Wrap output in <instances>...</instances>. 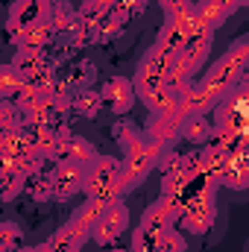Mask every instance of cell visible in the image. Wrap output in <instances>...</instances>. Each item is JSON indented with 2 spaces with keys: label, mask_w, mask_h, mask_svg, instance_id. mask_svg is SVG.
<instances>
[{
  "label": "cell",
  "mask_w": 249,
  "mask_h": 252,
  "mask_svg": "<svg viewBox=\"0 0 249 252\" xmlns=\"http://www.w3.org/2000/svg\"><path fill=\"white\" fill-rule=\"evenodd\" d=\"M82 193L100 202L124 199V176H121V161L112 156H97L91 164L82 167Z\"/></svg>",
  "instance_id": "1"
},
{
  "label": "cell",
  "mask_w": 249,
  "mask_h": 252,
  "mask_svg": "<svg viewBox=\"0 0 249 252\" xmlns=\"http://www.w3.org/2000/svg\"><path fill=\"white\" fill-rule=\"evenodd\" d=\"M247 59H249V41L247 38H238L229 50H226V56L220 59V62L214 64L202 79H196L205 91H211L217 100H223V94L244 76V70H247Z\"/></svg>",
  "instance_id": "2"
},
{
  "label": "cell",
  "mask_w": 249,
  "mask_h": 252,
  "mask_svg": "<svg viewBox=\"0 0 249 252\" xmlns=\"http://www.w3.org/2000/svg\"><path fill=\"white\" fill-rule=\"evenodd\" d=\"M161 150L150 141H135L129 150H124V161H121V176H124V188L132 190L138 188L153 170H156V161H158Z\"/></svg>",
  "instance_id": "3"
},
{
  "label": "cell",
  "mask_w": 249,
  "mask_h": 252,
  "mask_svg": "<svg viewBox=\"0 0 249 252\" xmlns=\"http://www.w3.org/2000/svg\"><path fill=\"white\" fill-rule=\"evenodd\" d=\"M126 229H129V208L124 199H112V202H106V208L88 238H94L97 247H115Z\"/></svg>",
  "instance_id": "4"
},
{
  "label": "cell",
  "mask_w": 249,
  "mask_h": 252,
  "mask_svg": "<svg viewBox=\"0 0 249 252\" xmlns=\"http://www.w3.org/2000/svg\"><path fill=\"white\" fill-rule=\"evenodd\" d=\"M179 124H182V115L176 106L170 112H150L147 124L141 129V138L156 144L158 150H173L179 144Z\"/></svg>",
  "instance_id": "5"
},
{
  "label": "cell",
  "mask_w": 249,
  "mask_h": 252,
  "mask_svg": "<svg viewBox=\"0 0 249 252\" xmlns=\"http://www.w3.org/2000/svg\"><path fill=\"white\" fill-rule=\"evenodd\" d=\"M97 156H100V153H97V147H94L91 141H85L82 135H73L70 129H64L62 135H59V147H56V158H53V161H70V164L85 167V164H91Z\"/></svg>",
  "instance_id": "6"
},
{
  "label": "cell",
  "mask_w": 249,
  "mask_h": 252,
  "mask_svg": "<svg viewBox=\"0 0 249 252\" xmlns=\"http://www.w3.org/2000/svg\"><path fill=\"white\" fill-rule=\"evenodd\" d=\"M97 94H100V100H103V109H109V112H115V115H126V112L135 106V88H132V79H126V76H112V79H106Z\"/></svg>",
  "instance_id": "7"
},
{
  "label": "cell",
  "mask_w": 249,
  "mask_h": 252,
  "mask_svg": "<svg viewBox=\"0 0 249 252\" xmlns=\"http://www.w3.org/2000/svg\"><path fill=\"white\" fill-rule=\"evenodd\" d=\"M47 9H50V3H44V0H18V3H12V9H9L6 30H9L12 38H15V35L24 32L27 27L44 21V18H47Z\"/></svg>",
  "instance_id": "8"
},
{
  "label": "cell",
  "mask_w": 249,
  "mask_h": 252,
  "mask_svg": "<svg viewBox=\"0 0 249 252\" xmlns=\"http://www.w3.org/2000/svg\"><path fill=\"white\" fill-rule=\"evenodd\" d=\"M50 190L53 199H67L82 190V167L70 161H56L50 170Z\"/></svg>",
  "instance_id": "9"
},
{
  "label": "cell",
  "mask_w": 249,
  "mask_h": 252,
  "mask_svg": "<svg viewBox=\"0 0 249 252\" xmlns=\"http://www.w3.org/2000/svg\"><path fill=\"white\" fill-rule=\"evenodd\" d=\"M211 44H214V32H208V30H193V32L185 38V44H182V50H179L176 56L196 73V70L202 67V62L208 59Z\"/></svg>",
  "instance_id": "10"
},
{
  "label": "cell",
  "mask_w": 249,
  "mask_h": 252,
  "mask_svg": "<svg viewBox=\"0 0 249 252\" xmlns=\"http://www.w3.org/2000/svg\"><path fill=\"white\" fill-rule=\"evenodd\" d=\"M53 38H56V32H53V27H50L47 18H44V21L27 27L24 32H18L12 41L18 44V50H27V53H44V50L50 47Z\"/></svg>",
  "instance_id": "11"
},
{
  "label": "cell",
  "mask_w": 249,
  "mask_h": 252,
  "mask_svg": "<svg viewBox=\"0 0 249 252\" xmlns=\"http://www.w3.org/2000/svg\"><path fill=\"white\" fill-rule=\"evenodd\" d=\"M85 232L82 229H76L73 223H64L62 229H56L41 247H38V252H79L82 250V244H85Z\"/></svg>",
  "instance_id": "12"
},
{
  "label": "cell",
  "mask_w": 249,
  "mask_h": 252,
  "mask_svg": "<svg viewBox=\"0 0 249 252\" xmlns=\"http://www.w3.org/2000/svg\"><path fill=\"white\" fill-rule=\"evenodd\" d=\"M24 129V135L30 138V144H32V150L44 158V161H53L56 158V147H59V129H50V126H21Z\"/></svg>",
  "instance_id": "13"
},
{
  "label": "cell",
  "mask_w": 249,
  "mask_h": 252,
  "mask_svg": "<svg viewBox=\"0 0 249 252\" xmlns=\"http://www.w3.org/2000/svg\"><path fill=\"white\" fill-rule=\"evenodd\" d=\"M220 185H226V188H232V190H244L249 185V156H247V150L229 156V161H226V167H223V176H220Z\"/></svg>",
  "instance_id": "14"
},
{
  "label": "cell",
  "mask_w": 249,
  "mask_h": 252,
  "mask_svg": "<svg viewBox=\"0 0 249 252\" xmlns=\"http://www.w3.org/2000/svg\"><path fill=\"white\" fill-rule=\"evenodd\" d=\"M226 18H229V12H226L223 6L211 3V0H199V3H193V27H196V30H208V32H214V30H220V27L226 24Z\"/></svg>",
  "instance_id": "15"
},
{
  "label": "cell",
  "mask_w": 249,
  "mask_h": 252,
  "mask_svg": "<svg viewBox=\"0 0 249 252\" xmlns=\"http://www.w3.org/2000/svg\"><path fill=\"white\" fill-rule=\"evenodd\" d=\"M47 24L53 27L56 35H70L76 27V6L70 0H53L47 9Z\"/></svg>",
  "instance_id": "16"
},
{
  "label": "cell",
  "mask_w": 249,
  "mask_h": 252,
  "mask_svg": "<svg viewBox=\"0 0 249 252\" xmlns=\"http://www.w3.org/2000/svg\"><path fill=\"white\" fill-rule=\"evenodd\" d=\"M208 135H211V121H208V115H185V118H182V124H179V138H185L187 144L205 147Z\"/></svg>",
  "instance_id": "17"
},
{
  "label": "cell",
  "mask_w": 249,
  "mask_h": 252,
  "mask_svg": "<svg viewBox=\"0 0 249 252\" xmlns=\"http://www.w3.org/2000/svg\"><path fill=\"white\" fill-rule=\"evenodd\" d=\"M47 64V56L44 53H27V50H18V56L12 59V70H15V76L21 79V82H30V79H35L38 76V70Z\"/></svg>",
  "instance_id": "18"
},
{
  "label": "cell",
  "mask_w": 249,
  "mask_h": 252,
  "mask_svg": "<svg viewBox=\"0 0 249 252\" xmlns=\"http://www.w3.org/2000/svg\"><path fill=\"white\" fill-rule=\"evenodd\" d=\"M70 112H76V115H82V118L94 121V118L103 112V100H100V94H97V91H91V88L73 91V94H70Z\"/></svg>",
  "instance_id": "19"
},
{
  "label": "cell",
  "mask_w": 249,
  "mask_h": 252,
  "mask_svg": "<svg viewBox=\"0 0 249 252\" xmlns=\"http://www.w3.org/2000/svg\"><path fill=\"white\" fill-rule=\"evenodd\" d=\"M103 208H106V202H100V199H91V196H85V202L73 211V217H70V223L76 226V229H82L85 235H91V229H94V223L100 220V214H103Z\"/></svg>",
  "instance_id": "20"
},
{
  "label": "cell",
  "mask_w": 249,
  "mask_h": 252,
  "mask_svg": "<svg viewBox=\"0 0 249 252\" xmlns=\"http://www.w3.org/2000/svg\"><path fill=\"white\" fill-rule=\"evenodd\" d=\"M141 226L144 229H150V232H158V235H164L167 229H173L176 226V220L170 217V211L156 199L153 205H147V211L141 214Z\"/></svg>",
  "instance_id": "21"
},
{
  "label": "cell",
  "mask_w": 249,
  "mask_h": 252,
  "mask_svg": "<svg viewBox=\"0 0 249 252\" xmlns=\"http://www.w3.org/2000/svg\"><path fill=\"white\" fill-rule=\"evenodd\" d=\"M24 185H27V173L21 167H0V196L3 199L24 193Z\"/></svg>",
  "instance_id": "22"
},
{
  "label": "cell",
  "mask_w": 249,
  "mask_h": 252,
  "mask_svg": "<svg viewBox=\"0 0 249 252\" xmlns=\"http://www.w3.org/2000/svg\"><path fill=\"white\" fill-rule=\"evenodd\" d=\"M173 56H176V53H170V50H164V47L153 44V47L144 53L141 67H147L150 73H156V76H161V79H164V73H167V67H170V62H173Z\"/></svg>",
  "instance_id": "23"
},
{
  "label": "cell",
  "mask_w": 249,
  "mask_h": 252,
  "mask_svg": "<svg viewBox=\"0 0 249 252\" xmlns=\"http://www.w3.org/2000/svg\"><path fill=\"white\" fill-rule=\"evenodd\" d=\"M24 193H30L32 199L44 202V199H53V190H50V170H38L32 176H27V185H24Z\"/></svg>",
  "instance_id": "24"
},
{
  "label": "cell",
  "mask_w": 249,
  "mask_h": 252,
  "mask_svg": "<svg viewBox=\"0 0 249 252\" xmlns=\"http://www.w3.org/2000/svg\"><path fill=\"white\" fill-rule=\"evenodd\" d=\"M185 38H187L185 30H179L176 24L164 21V27H161V32H158L156 44H158V47H164V50H170V53H179V50H182V44H185Z\"/></svg>",
  "instance_id": "25"
},
{
  "label": "cell",
  "mask_w": 249,
  "mask_h": 252,
  "mask_svg": "<svg viewBox=\"0 0 249 252\" xmlns=\"http://www.w3.org/2000/svg\"><path fill=\"white\" fill-rule=\"evenodd\" d=\"M94 76H97L94 62H79V64H73V70L67 73L64 85H67L70 91H82V88H88V85H91V79H94Z\"/></svg>",
  "instance_id": "26"
},
{
  "label": "cell",
  "mask_w": 249,
  "mask_h": 252,
  "mask_svg": "<svg viewBox=\"0 0 249 252\" xmlns=\"http://www.w3.org/2000/svg\"><path fill=\"white\" fill-rule=\"evenodd\" d=\"M112 135H115V141H118V147H121V150H129L135 141H141V132L135 129L132 121H118L115 129H112Z\"/></svg>",
  "instance_id": "27"
},
{
  "label": "cell",
  "mask_w": 249,
  "mask_h": 252,
  "mask_svg": "<svg viewBox=\"0 0 249 252\" xmlns=\"http://www.w3.org/2000/svg\"><path fill=\"white\" fill-rule=\"evenodd\" d=\"M161 241V235L158 232H150V229H144V226H138L135 229V235H132V252H153L156 250V244Z\"/></svg>",
  "instance_id": "28"
},
{
  "label": "cell",
  "mask_w": 249,
  "mask_h": 252,
  "mask_svg": "<svg viewBox=\"0 0 249 252\" xmlns=\"http://www.w3.org/2000/svg\"><path fill=\"white\" fill-rule=\"evenodd\" d=\"M153 252H185V238L176 232V226L173 229H167L164 235H161V241L156 244V250Z\"/></svg>",
  "instance_id": "29"
},
{
  "label": "cell",
  "mask_w": 249,
  "mask_h": 252,
  "mask_svg": "<svg viewBox=\"0 0 249 252\" xmlns=\"http://www.w3.org/2000/svg\"><path fill=\"white\" fill-rule=\"evenodd\" d=\"M18 85H21V79L15 76V70L9 64H0V100H9L18 91Z\"/></svg>",
  "instance_id": "30"
},
{
  "label": "cell",
  "mask_w": 249,
  "mask_h": 252,
  "mask_svg": "<svg viewBox=\"0 0 249 252\" xmlns=\"http://www.w3.org/2000/svg\"><path fill=\"white\" fill-rule=\"evenodd\" d=\"M21 244V229L12 223H0V252H12Z\"/></svg>",
  "instance_id": "31"
},
{
  "label": "cell",
  "mask_w": 249,
  "mask_h": 252,
  "mask_svg": "<svg viewBox=\"0 0 249 252\" xmlns=\"http://www.w3.org/2000/svg\"><path fill=\"white\" fill-rule=\"evenodd\" d=\"M190 0H158V6L164 9V12H173V9H179V6H185Z\"/></svg>",
  "instance_id": "32"
},
{
  "label": "cell",
  "mask_w": 249,
  "mask_h": 252,
  "mask_svg": "<svg viewBox=\"0 0 249 252\" xmlns=\"http://www.w3.org/2000/svg\"><path fill=\"white\" fill-rule=\"evenodd\" d=\"M12 252H38V247H18V250H12Z\"/></svg>",
  "instance_id": "33"
},
{
  "label": "cell",
  "mask_w": 249,
  "mask_h": 252,
  "mask_svg": "<svg viewBox=\"0 0 249 252\" xmlns=\"http://www.w3.org/2000/svg\"><path fill=\"white\" fill-rule=\"evenodd\" d=\"M235 3H238V9H241V6H244V3H247V0H235Z\"/></svg>",
  "instance_id": "34"
},
{
  "label": "cell",
  "mask_w": 249,
  "mask_h": 252,
  "mask_svg": "<svg viewBox=\"0 0 249 252\" xmlns=\"http://www.w3.org/2000/svg\"><path fill=\"white\" fill-rule=\"evenodd\" d=\"M44 3H53V0H44Z\"/></svg>",
  "instance_id": "35"
},
{
  "label": "cell",
  "mask_w": 249,
  "mask_h": 252,
  "mask_svg": "<svg viewBox=\"0 0 249 252\" xmlns=\"http://www.w3.org/2000/svg\"><path fill=\"white\" fill-rule=\"evenodd\" d=\"M0 167H3V161H0Z\"/></svg>",
  "instance_id": "36"
}]
</instances>
